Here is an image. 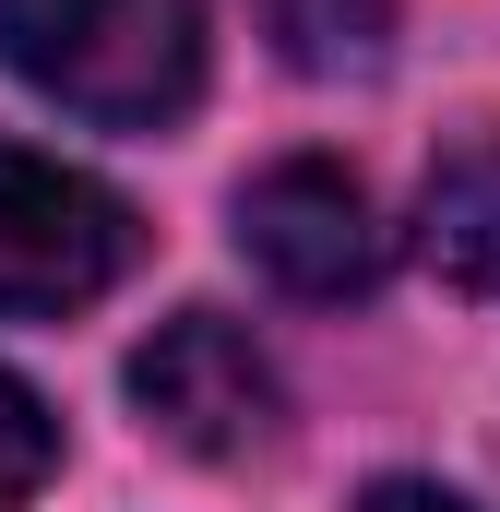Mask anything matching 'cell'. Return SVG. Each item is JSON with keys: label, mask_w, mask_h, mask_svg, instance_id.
Segmentation results:
<instances>
[{"label": "cell", "mask_w": 500, "mask_h": 512, "mask_svg": "<svg viewBox=\"0 0 500 512\" xmlns=\"http://www.w3.org/2000/svg\"><path fill=\"white\" fill-rule=\"evenodd\" d=\"M131 405H143V429H167L179 453H215V465L250 453V441H274V417H286L262 346H250L227 310H179V322H155L143 358H131Z\"/></svg>", "instance_id": "3"}, {"label": "cell", "mask_w": 500, "mask_h": 512, "mask_svg": "<svg viewBox=\"0 0 500 512\" xmlns=\"http://www.w3.org/2000/svg\"><path fill=\"white\" fill-rule=\"evenodd\" d=\"M0 60L96 131H167L203 96L191 0H0Z\"/></svg>", "instance_id": "1"}, {"label": "cell", "mask_w": 500, "mask_h": 512, "mask_svg": "<svg viewBox=\"0 0 500 512\" xmlns=\"http://www.w3.org/2000/svg\"><path fill=\"white\" fill-rule=\"evenodd\" d=\"M131 262H143V227H131V203L108 179L0 143V310H24V322L84 310V298L120 286Z\"/></svg>", "instance_id": "2"}, {"label": "cell", "mask_w": 500, "mask_h": 512, "mask_svg": "<svg viewBox=\"0 0 500 512\" xmlns=\"http://www.w3.org/2000/svg\"><path fill=\"white\" fill-rule=\"evenodd\" d=\"M417 239H429V262H441L465 298H500V143H453V155L429 167Z\"/></svg>", "instance_id": "5"}, {"label": "cell", "mask_w": 500, "mask_h": 512, "mask_svg": "<svg viewBox=\"0 0 500 512\" xmlns=\"http://www.w3.org/2000/svg\"><path fill=\"white\" fill-rule=\"evenodd\" d=\"M358 512H477V501H453V489H417V477H381Z\"/></svg>", "instance_id": "8"}, {"label": "cell", "mask_w": 500, "mask_h": 512, "mask_svg": "<svg viewBox=\"0 0 500 512\" xmlns=\"http://www.w3.org/2000/svg\"><path fill=\"white\" fill-rule=\"evenodd\" d=\"M239 251L286 286V298H370L393 239H381L370 191L346 179V167H322V155H286V167H262L239 191Z\"/></svg>", "instance_id": "4"}, {"label": "cell", "mask_w": 500, "mask_h": 512, "mask_svg": "<svg viewBox=\"0 0 500 512\" xmlns=\"http://www.w3.org/2000/svg\"><path fill=\"white\" fill-rule=\"evenodd\" d=\"M48 465H60V429H48V405H36V393L0 370V501H24Z\"/></svg>", "instance_id": "7"}, {"label": "cell", "mask_w": 500, "mask_h": 512, "mask_svg": "<svg viewBox=\"0 0 500 512\" xmlns=\"http://www.w3.org/2000/svg\"><path fill=\"white\" fill-rule=\"evenodd\" d=\"M250 24L274 36V60H298V72H381V48H393V0H250Z\"/></svg>", "instance_id": "6"}]
</instances>
